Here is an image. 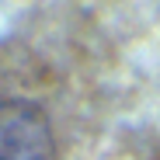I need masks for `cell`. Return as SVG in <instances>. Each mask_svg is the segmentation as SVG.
<instances>
[{
	"label": "cell",
	"mask_w": 160,
	"mask_h": 160,
	"mask_svg": "<svg viewBox=\"0 0 160 160\" xmlns=\"http://www.w3.org/2000/svg\"><path fill=\"white\" fill-rule=\"evenodd\" d=\"M0 160H56L45 112L24 98H0Z\"/></svg>",
	"instance_id": "cell-1"
}]
</instances>
